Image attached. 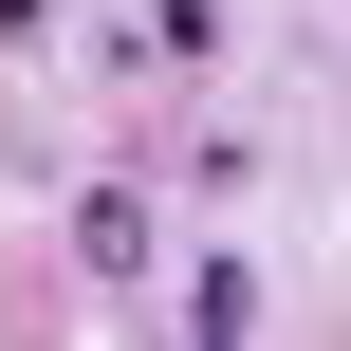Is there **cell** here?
<instances>
[{
	"mask_svg": "<svg viewBox=\"0 0 351 351\" xmlns=\"http://www.w3.org/2000/svg\"><path fill=\"white\" fill-rule=\"evenodd\" d=\"M74 259L130 296V278H148V185H93V204H74Z\"/></svg>",
	"mask_w": 351,
	"mask_h": 351,
	"instance_id": "cell-1",
	"label": "cell"
},
{
	"mask_svg": "<svg viewBox=\"0 0 351 351\" xmlns=\"http://www.w3.org/2000/svg\"><path fill=\"white\" fill-rule=\"evenodd\" d=\"M185 333L241 351V333H259V278H241V259H204V278H185Z\"/></svg>",
	"mask_w": 351,
	"mask_h": 351,
	"instance_id": "cell-2",
	"label": "cell"
},
{
	"mask_svg": "<svg viewBox=\"0 0 351 351\" xmlns=\"http://www.w3.org/2000/svg\"><path fill=\"white\" fill-rule=\"evenodd\" d=\"M37 19H56V0H0V56H19V37H37Z\"/></svg>",
	"mask_w": 351,
	"mask_h": 351,
	"instance_id": "cell-3",
	"label": "cell"
}]
</instances>
